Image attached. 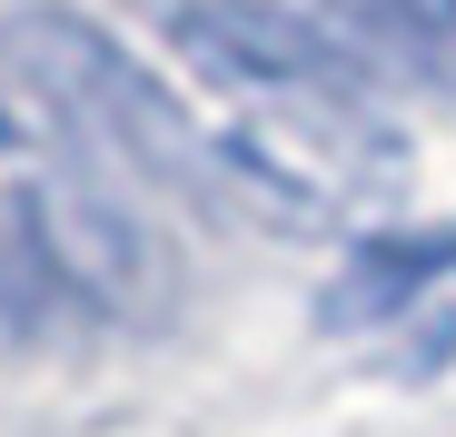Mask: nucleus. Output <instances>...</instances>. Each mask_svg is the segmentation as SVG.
I'll list each match as a JSON object with an SVG mask.
<instances>
[{
	"label": "nucleus",
	"mask_w": 456,
	"mask_h": 437,
	"mask_svg": "<svg viewBox=\"0 0 456 437\" xmlns=\"http://www.w3.org/2000/svg\"><path fill=\"white\" fill-rule=\"evenodd\" d=\"M169 50L189 60V80L208 100H248V90H367V60L278 0H189L169 21Z\"/></svg>",
	"instance_id": "7ed1b4c3"
},
{
	"label": "nucleus",
	"mask_w": 456,
	"mask_h": 437,
	"mask_svg": "<svg viewBox=\"0 0 456 437\" xmlns=\"http://www.w3.org/2000/svg\"><path fill=\"white\" fill-rule=\"evenodd\" d=\"M0 50H11V70H20V100H30L110 189H119V179L169 189V199H208V189H218L208 129L169 100V80H149L100 21L40 0V11H20L11 30H0Z\"/></svg>",
	"instance_id": "f257e3e1"
},
{
	"label": "nucleus",
	"mask_w": 456,
	"mask_h": 437,
	"mask_svg": "<svg viewBox=\"0 0 456 437\" xmlns=\"http://www.w3.org/2000/svg\"><path fill=\"white\" fill-rule=\"evenodd\" d=\"M208 169L297 229H367L397 199L407 150L367 90H248L208 100Z\"/></svg>",
	"instance_id": "f03ea898"
},
{
	"label": "nucleus",
	"mask_w": 456,
	"mask_h": 437,
	"mask_svg": "<svg viewBox=\"0 0 456 437\" xmlns=\"http://www.w3.org/2000/svg\"><path fill=\"white\" fill-rule=\"evenodd\" d=\"M456 268V229H377L347 249V268L328 278V328H377V318H397L427 278Z\"/></svg>",
	"instance_id": "39448f33"
},
{
	"label": "nucleus",
	"mask_w": 456,
	"mask_h": 437,
	"mask_svg": "<svg viewBox=\"0 0 456 437\" xmlns=\"http://www.w3.org/2000/svg\"><path fill=\"white\" fill-rule=\"evenodd\" d=\"M367 70L456 100V0H328L318 11Z\"/></svg>",
	"instance_id": "20e7f679"
}]
</instances>
